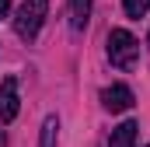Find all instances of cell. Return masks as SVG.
Instances as JSON below:
<instances>
[{
  "label": "cell",
  "instance_id": "6da1fadb",
  "mask_svg": "<svg viewBox=\"0 0 150 147\" xmlns=\"http://www.w3.org/2000/svg\"><path fill=\"white\" fill-rule=\"evenodd\" d=\"M136 56H140V42L133 39V32L112 28V32H108V60H112V67L133 70V67H136Z\"/></svg>",
  "mask_w": 150,
  "mask_h": 147
},
{
  "label": "cell",
  "instance_id": "7a4b0ae2",
  "mask_svg": "<svg viewBox=\"0 0 150 147\" xmlns=\"http://www.w3.org/2000/svg\"><path fill=\"white\" fill-rule=\"evenodd\" d=\"M45 14H49V4L45 0H25L18 7V14H14V32H18V39L32 42L38 35V28H42V21H45Z\"/></svg>",
  "mask_w": 150,
  "mask_h": 147
},
{
  "label": "cell",
  "instance_id": "3957f363",
  "mask_svg": "<svg viewBox=\"0 0 150 147\" xmlns=\"http://www.w3.org/2000/svg\"><path fill=\"white\" fill-rule=\"evenodd\" d=\"M21 109V98H18V81L14 77H4L0 81V123H11Z\"/></svg>",
  "mask_w": 150,
  "mask_h": 147
},
{
  "label": "cell",
  "instance_id": "277c9868",
  "mask_svg": "<svg viewBox=\"0 0 150 147\" xmlns=\"http://www.w3.org/2000/svg\"><path fill=\"white\" fill-rule=\"evenodd\" d=\"M101 105L108 112H129L133 109V91L126 84H112V88L101 91Z\"/></svg>",
  "mask_w": 150,
  "mask_h": 147
},
{
  "label": "cell",
  "instance_id": "5b68a950",
  "mask_svg": "<svg viewBox=\"0 0 150 147\" xmlns=\"http://www.w3.org/2000/svg\"><path fill=\"white\" fill-rule=\"evenodd\" d=\"M136 123L133 119H126L122 126H115L112 130V137H108V147H136Z\"/></svg>",
  "mask_w": 150,
  "mask_h": 147
},
{
  "label": "cell",
  "instance_id": "8992f818",
  "mask_svg": "<svg viewBox=\"0 0 150 147\" xmlns=\"http://www.w3.org/2000/svg\"><path fill=\"white\" fill-rule=\"evenodd\" d=\"M87 18H91V0H70V28L84 32L87 28Z\"/></svg>",
  "mask_w": 150,
  "mask_h": 147
},
{
  "label": "cell",
  "instance_id": "52a82bcc",
  "mask_svg": "<svg viewBox=\"0 0 150 147\" xmlns=\"http://www.w3.org/2000/svg\"><path fill=\"white\" fill-rule=\"evenodd\" d=\"M56 137H59V119H56V116H45V123H42V137H38V147H56Z\"/></svg>",
  "mask_w": 150,
  "mask_h": 147
},
{
  "label": "cell",
  "instance_id": "ba28073f",
  "mask_svg": "<svg viewBox=\"0 0 150 147\" xmlns=\"http://www.w3.org/2000/svg\"><path fill=\"white\" fill-rule=\"evenodd\" d=\"M122 7H126L129 18H143V14L150 11V0H122Z\"/></svg>",
  "mask_w": 150,
  "mask_h": 147
},
{
  "label": "cell",
  "instance_id": "9c48e42d",
  "mask_svg": "<svg viewBox=\"0 0 150 147\" xmlns=\"http://www.w3.org/2000/svg\"><path fill=\"white\" fill-rule=\"evenodd\" d=\"M11 14V0H0V18H7Z\"/></svg>",
  "mask_w": 150,
  "mask_h": 147
},
{
  "label": "cell",
  "instance_id": "30bf717a",
  "mask_svg": "<svg viewBox=\"0 0 150 147\" xmlns=\"http://www.w3.org/2000/svg\"><path fill=\"white\" fill-rule=\"evenodd\" d=\"M4 144H7V137H4V130H0V147H4Z\"/></svg>",
  "mask_w": 150,
  "mask_h": 147
},
{
  "label": "cell",
  "instance_id": "8fae6325",
  "mask_svg": "<svg viewBox=\"0 0 150 147\" xmlns=\"http://www.w3.org/2000/svg\"><path fill=\"white\" fill-rule=\"evenodd\" d=\"M147 147H150V144H147Z\"/></svg>",
  "mask_w": 150,
  "mask_h": 147
}]
</instances>
